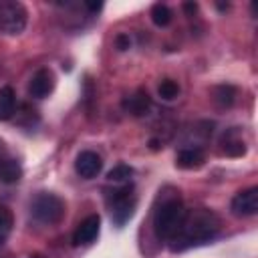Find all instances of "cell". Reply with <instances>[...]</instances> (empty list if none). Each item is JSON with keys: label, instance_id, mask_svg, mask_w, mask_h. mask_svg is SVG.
Masks as SVG:
<instances>
[{"label": "cell", "instance_id": "6da1fadb", "mask_svg": "<svg viewBox=\"0 0 258 258\" xmlns=\"http://www.w3.org/2000/svg\"><path fill=\"white\" fill-rule=\"evenodd\" d=\"M218 232H220V218L206 208H198L185 212L179 230L169 240V248L173 252H181L194 246H202L212 242L218 236Z\"/></svg>", "mask_w": 258, "mask_h": 258}, {"label": "cell", "instance_id": "7a4b0ae2", "mask_svg": "<svg viewBox=\"0 0 258 258\" xmlns=\"http://www.w3.org/2000/svg\"><path fill=\"white\" fill-rule=\"evenodd\" d=\"M185 212L187 210H185V206H183V202L179 198H167L165 202H161V206L153 214V230H155V236L159 240L169 242L175 236V232L179 230Z\"/></svg>", "mask_w": 258, "mask_h": 258}, {"label": "cell", "instance_id": "3957f363", "mask_svg": "<svg viewBox=\"0 0 258 258\" xmlns=\"http://www.w3.org/2000/svg\"><path fill=\"white\" fill-rule=\"evenodd\" d=\"M30 216L44 226L58 224L64 216V202L50 191H40L30 202Z\"/></svg>", "mask_w": 258, "mask_h": 258}, {"label": "cell", "instance_id": "277c9868", "mask_svg": "<svg viewBox=\"0 0 258 258\" xmlns=\"http://www.w3.org/2000/svg\"><path fill=\"white\" fill-rule=\"evenodd\" d=\"M28 12L24 4L14 0H0V32L4 34H20L26 28Z\"/></svg>", "mask_w": 258, "mask_h": 258}, {"label": "cell", "instance_id": "5b68a950", "mask_svg": "<svg viewBox=\"0 0 258 258\" xmlns=\"http://www.w3.org/2000/svg\"><path fill=\"white\" fill-rule=\"evenodd\" d=\"M109 208H111V216H113L115 224L123 226L133 216V210H135V198L131 194V187L123 185V187L115 189L109 198Z\"/></svg>", "mask_w": 258, "mask_h": 258}, {"label": "cell", "instance_id": "8992f818", "mask_svg": "<svg viewBox=\"0 0 258 258\" xmlns=\"http://www.w3.org/2000/svg\"><path fill=\"white\" fill-rule=\"evenodd\" d=\"M232 214L238 218H250L258 214V187H248L232 198Z\"/></svg>", "mask_w": 258, "mask_h": 258}, {"label": "cell", "instance_id": "52a82bcc", "mask_svg": "<svg viewBox=\"0 0 258 258\" xmlns=\"http://www.w3.org/2000/svg\"><path fill=\"white\" fill-rule=\"evenodd\" d=\"M99 232H101V218L97 214H91L79 222V226L73 234V244L75 246H89L99 238Z\"/></svg>", "mask_w": 258, "mask_h": 258}, {"label": "cell", "instance_id": "ba28073f", "mask_svg": "<svg viewBox=\"0 0 258 258\" xmlns=\"http://www.w3.org/2000/svg\"><path fill=\"white\" fill-rule=\"evenodd\" d=\"M103 167V159L97 151H91V149H85L77 155V161H75V171L79 177L83 179H93L99 175Z\"/></svg>", "mask_w": 258, "mask_h": 258}, {"label": "cell", "instance_id": "9c48e42d", "mask_svg": "<svg viewBox=\"0 0 258 258\" xmlns=\"http://www.w3.org/2000/svg\"><path fill=\"white\" fill-rule=\"evenodd\" d=\"M54 89V75L48 69H40L32 75L30 83H28V95L34 99H44L52 93Z\"/></svg>", "mask_w": 258, "mask_h": 258}, {"label": "cell", "instance_id": "30bf717a", "mask_svg": "<svg viewBox=\"0 0 258 258\" xmlns=\"http://www.w3.org/2000/svg\"><path fill=\"white\" fill-rule=\"evenodd\" d=\"M206 161V155L202 149L198 147H187V149H181L175 157V165L181 167V169H196L200 167L202 163Z\"/></svg>", "mask_w": 258, "mask_h": 258}, {"label": "cell", "instance_id": "8fae6325", "mask_svg": "<svg viewBox=\"0 0 258 258\" xmlns=\"http://www.w3.org/2000/svg\"><path fill=\"white\" fill-rule=\"evenodd\" d=\"M16 113V95L12 87H0V121L12 119Z\"/></svg>", "mask_w": 258, "mask_h": 258}, {"label": "cell", "instance_id": "7c38bea8", "mask_svg": "<svg viewBox=\"0 0 258 258\" xmlns=\"http://www.w3.org/2000/svg\"><path fill=\"white\" fill-rule=\"evenodd\" d=\"M20 175H22L20 163L14 157L6 155V159L0 163V181L2 183H16L20 179Z\"/></svg>", "mask_w": 258, "mask_h": 258}, {"label": "cell", "instance_id": "4fadbf2b", "mask_svg": "<svg viewBox=\"0 0 258 258\" xmlns=\"http://www.w3.org/2000/svg\"><path fill=\"white\" fill-rule=\"evenodd\" d=\"M149 105H151V101H149V95H147L145 91H137L135 95H131V97L125 99V103H123V107H125L129 113H133V115H143V113L149 109Z\"/></svg>", "mask_w": 258, "mask_h": 258}, {"label": "cell", "instance_id": "5bb4252c", "mask_svg": "<svg viewBox=\"0 0 258 258\" xmlns=\"http://www.w3.org/2000/svg\"><path fill=\"white\" fill-rule=\"evenodd\" d=\"M12 224H14L12 214L6 208H0V250H2V246L6 244V240L12 232Z\"/></svg>", "mask_w": 258, "mask_h": 258}, {"label": "cell", "instance_id": "9a60e30c", "mask_svg": "<svg viewBox=\"0 0 258 258\" xmlns=\"http://www.w3.org/2000/svg\"><path fill=\"white\" fill-rule=\"evenodd\" d=\"M151 20L155 26H167L171 22V10L165 4H153L151 8Z\"/></svg>", "mask_w": 258, "mask_h": 258}, {"label": "cell", "instance_id": "2e32d148", "mask_svg": "<svg viewBox=\"0 0 258 258\" xmlns=\"http://www.w3.org/2000/svg\"><path fill=\"white\" fill-rule=\"evenodd\" d=\"M131 167L129 165H115L109 173H107V179L111 181V183H127L129 181V177H131Z\"/></svg>", "mask_w": 258, "mask_h": 258}, {"label": "cell", "instance_id": "e0dca14e", "mask_svg": "<svg viewBox=\"0 0 258 258\" xmlns=\"http://www.w3.org/2000/svg\"><path fill=\"white\" fill-rule=\"evenodd\" d=\"M157 93H159V97H161V99L171 101V99H175V97L179 95V85H177L175 81H171V79H165V81H161V83H159Z\"/></svg>", "mask_w": 258, "mask_h": 258}, {"label": "cell", "instance_id": "ac0fdd59", "mask_svg": "<svg viewBox=\"0 0 258 258\" xmlns=\"http://www.w3.org/2000/svg\"><path fill=\"white\" fill-rule=\"evenodd\" d=\"M236 99V89L230 87V85H222L216 89V101L222 105V107H230Z\"/></svg>", "mask_w": 258, "mask_h": 258}, {"label": "cell", "instance_id": "d6986e66", "mask_svg": "<svg viewBox=\"0 0 258 258\" xmlns=\"http://www.w3.org/2000/svg\"><path fill=\"white\" fill-rule=\"evenodd\" d=\"M224 151H226V155L240 157L246 153V145L240 139H224Z\"/></svg>", "mask_w": 258, "mask_h": 258}, {"label": "cell", "instance_id": "ffe728a7", "mask_svg": "<svg viewBox=\"0 0 258 258\" xmlns=\"http://www.w3.org/2000/svg\"><path fill=\"white\" fill-rule=\"evenodd\" d=\"M115 42H117V48H119V50H125V48H129V44H131V40H129L127 34H119Z\"/></svg>", "mask_w": 258, "mask_h": 258}, {"label": "cell", "instance_id": "44dd1931", "mask_svg": "<svg viewBox=\"0 0 258 258\" xmlns=\"http://www.w3.org/2000/svg\"><path fill=\"white\" fill-rule=\"evenodd\" d=\"M87 8L93 10V12H99V10L103 8V4H95V2H91V4H87Z\"/></svg>", "mask_w": 258, "mask_h": 258}, {"label": "cell", "instance_id": "7402d4cb", "mask_svg": "<svg viewBox=\"0 0 258 258\" xmlns=\"http://www.w3.org/2000/svg\"><path fill=\"white\" fill-rule=\"evenodd\" d=\"M6 155H8V153L4 151V147H2V143H0V163H2L4 159H6Z\"/></svg>", "mask_w": 258, "mask_h": 258}]
</instances>
